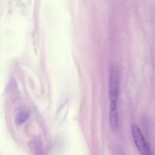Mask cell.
<instances>
[{"instance_id":"obj_1","label":"cell","mask_w":155,"mask_h":155,"mask_svg":"<svg viewBox=\"0 0 155 155\" xmlns=\"http://www.w3.org/2000/svg\"><path fill=\"white\" fill-rule=\"evenodd\" d=\"M119 91V75L116 65L112 66L110 78L109 97L110 110L117 109V102Z\"/></svg>"},{"instance_id":"obj_2","label":"cell","mask_w":155,"mask_h":155,"mask_svg":"<svg viewBox=\"0 0 155 155\" xmlns=\"http://www.w3.org/2000/svg\"><path fill=\"white\" fill-rule=\"evenodd\" d=\"M132 134L135 145L141 155H154L140 129L137 125H132Z\"/></svg>"},{"instance_id":"obj_3","label":"cell","mask_w":155,"mask_h":155,"mask_svg":"<svg viewBox=\"0 0 155 155\" xmlns=\"http://www.w3.org/2000/svg\"><path fill=\"white\" fill-rule=\"evenodd\" d=\"M118 120V116L117 109L110 110V124L111 130L114 132L117 130V128Z\"/></svg>"},{"instance_id":"obj_4","label":"cell","mask_w":155,"mask_h":155,"mask_svg":"<svg viewBox=\"0 0 155 155\" xmlns=\"http://www.w3.org/2000/svg\"><path fill=\"white\" fill-rule=\"evenodd\" d=\"M29 117L28 111L26 110H20L16 115V123L18 125L22 124L27 120Z\"/></svg>"}]
</instances>
